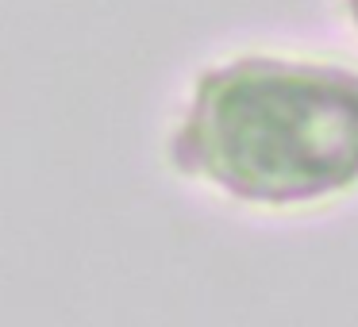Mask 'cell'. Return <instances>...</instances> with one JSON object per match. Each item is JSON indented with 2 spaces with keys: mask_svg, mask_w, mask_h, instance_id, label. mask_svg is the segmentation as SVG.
<instances>
[{
  "mask_svg": "<svg viewBox=\"0 0 358 327\" xmlns=\"http://www.w3.org/2000/svg\"><path fill=\"white\" fill-rule=\"evenodd\" d=\"M173 162L250 204L320 201L358 181V73L243 58L201 78Z\"/></svg>",
  "mask_w": 358,
  "mask_h": 327,
  "instance_id": "obj_1",
  "label": "cell"
},
{
  "mask_svg": "<svg viewBox=\"0 0 358 327\" xmlns=\"http://www.w3.org/2000/svg\"><path fill=\"white\" fill-rule=\"evenodd\" d=\"M350 12H355V20H358V0H350Z\"/></svg>",
  "mask_w": 358,
  "mask_h": 327,
  "instance_id": "obj_2",
  "label": "cell"
}]
</instances>
